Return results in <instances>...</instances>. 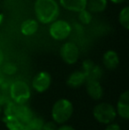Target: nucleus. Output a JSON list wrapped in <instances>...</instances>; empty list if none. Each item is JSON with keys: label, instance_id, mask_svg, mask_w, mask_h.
Instances as JSON below:
<instances>
[{"label": "nucleus", "instance_id": "nucleus-1", "mask_svg": "<svg viewBox=\"0 0 129 130\" xmlns=\"http://www.w3.org/2000/svg\"><path fill=\"white\" fill-rule=\"evenodd\" d=\"M34 14L37 21L42 24H50L59 16V5L55 0H35Z\"/></svg>", "mask_w": 129, "mask_h": 130}, {"label": "nucleus", "instance_id": "nucleus-2", "mask_svg": "<svg viewBox=\"0 0 129 130\" xmlns=\"http://www.w3.org/2000/svg\"><path fill=\"white\" fill-rule=\"evenodd\" d=\"M73 112V106L69 100L61 98L59 99L52 106L51 116L54 121L58 124L66 122Z\"/></svg>", "mask_w": 129, "mask_h": 130}, {"label": "nucleus", "instance_id": "nucleus-23", "mask_svg": "<svg viewBox=\"0 0 129 130\" xmlns=\"http://www.w3.org/2000/svg\"><path fill=\"white\" fill-rule=\"evenodd\" d=\"M57 130H75L72 127L68 125H64V126H61L60 127H58Z\"/></svg>", "mask_w": 129, "mask_h": 130}, {"label": "nucleus", "instance_id": "nucleus-9", "mask_svg": "<svg viewBox=\"0 0 129 130\" xmlns=\"http://www.w3.org/2000/svg\"><path fill=\"white\" fill-rule=\"evenodd\" d=\"M87 83V92L88 96L94 100H99L102 98L103 94V89L102 85L100 84L99 80H86Z\"/></svg>", "mask_w": 129, "mask_h": 130}, {"label": "nucleus", "instance_id": "nucleus-4", "mask_svg": "<svg viewBox=\"0 0 129 130\" xmlns=\"http://www.w3.org/2000/svg\"><path fill=\"white\" fill-rule=\"evenodd\" d=\"M93 115L94 118L100 123L109 124L115 120L117 116V111L110 104L101 103L94 107Z\"/></svg>", "mask_w": 129, "mask_h": 130}, {"label": "nucleus", "instance_id": "nucleus-12", "mask_svg": "<svg viewBox=\"0 0 129 130\" xmlns=\"http://www.w3.org/2000/svg\"><path fill=\"white\" fill-rule=\"evenodd\" d=\"M88 0H59V5L65 10L79 12L86 9Z\"/></svg>", "mask_w": 129, "mask_h": 130}, {"label": "nucleus", "instance_id": "nucleus-18", "mask_svg": "<svg viewBox=\"0 0 129 130\" xmlns=\"http://www.w3.org/2000/svg\"><path fill=\"white\" fill-rule=\"evenodd\" d=\"M119 21L121 26L124 27L125 29L129 28V7L128 6H125L119 12Z\"/></svg>", "mask_w": 129, "mask_h": 130}, {"label": "nucleus", "instance_id": "nucleus-19", "mask_svg": "<svg viewBox=\"0 0 129 130\" xmlns=\"http://www.w3.org/2000/svg\"><path fill=\"white\" fill-rule=\"evenodd\" d=\"M43 124H44V121L42 118L33 116L29 122L26 125V127L28 130H42Z\"/></svg>", "mask_w": 129, "mask_h": 130}, {"label": "nucleus", "instance_id": "nucleus-11", "mask_svg": "<svg viewBox=\"0 0 129 130\" xmlns=\"http://www.w3.org/2000/svg\"><path fill=\"white\" fill-rule=\"evenodd\" d=\"M14 116L17 118V120L23 126H26L29 122V120L33 118L34 114H33L31 110L25 104H17Z\"/></svg>", "mask_w": 129, "mask_h": 130}, {"label": "nucleus", "instance_id": "nucleus-17", "mask_svg": "<svg viewBox=\"0 0 129 130\" xmlns=\"http://www.w3.org/2000/svg\"><path fill=\"white\" fill-rule=\"evenodd\" d=\"M1 71L5 75H13L17 73L18 67L15 63L13 62H6V63H3L1 66Z\"/></svg>", "mask_w": 129, "mask_h": 130}, {"label": "nucleus", "instance_id": "nucleus-8", "mask_svg": "<svg viewBox=\"0 0 129 130\" xmlns=\"http://www.w3.org/2000/svg\"><path fill=\"white\" fill-rule=\"evenodd\" d=\"M82 72L86 76V80H100L103 76V69L90 59L83 61Z\"/></svg>", "mask_w": 129, "mask_h": 130}, {"label": "nucleus", "instance_id": "nucleus-7", "mask_svg": "<svg viewBox=\"0 0 129 130\" xmlns=\"http://www.w3.org/2000/svg\"><path fill=\"white\" fill-rule=\"evenodd\" d=\"M51 84V76L48 72L42 71L34 77L32 80V87L35 91L43 93L50 88Z\"/></svg>", "mask_w": 129, "mask_h": 130}, {"label": "nucleus", "instance_id": "nucleus-22", "mask_svg": "<svg viewBox=\"0 0 129 130\" xmlns=\"http://www.w3.org/2000/svg\"><path fill=\"white\" fill-rule=\"evenodd\" d=\"M105 130H121L120 127L116 123H109Z\"/></svg>", "mask_w": 129, "mask_h": 130}, {"label": "nucleus", "instance_id": "nucleus-26", "mask_svg": "<svg viewBox=\"0 0 129 130\" xmlns=\"http://www.w3.org/2000/svg\"><path fill=\"white\" fill-rule=\"evenodd\" d=\"M5 74L2 73V71H1V69H0V83H1L2 82H3V80L5 79Z\"/></svg>", "mask_w": 129, "mask_h": 130}, {"label": "nucleus", "instance_id": "nucleus-25", "mask_svg": "<svg viewBox=\"0 0 129 130\" xmlns=\"http://www.w3.org/2000/svg\"><path fill=\"white\" fill-rule=\"evenodd\" d=\"M112 3H113V4H116V5H119V4H122V3H124L126 0H110Z\"/></svg>", "mask_w": 129, "mask_h": 130}, {"label": "nucleus", "instance_id": "nucleus-15", "mask_svg": "<svg viewBox=\"0 0 129 130\" xmlns=\"http://www.w3.org/2000/svg\"><path fill=\"white\" fill-rule=\"evenodd\" d=\"M86 82V76L82 71H74L67 78L66 84L70 88H79Z\"/></svg>", "mask_w": 129, "mask_h": 130}, {"label": "nucleus", "instance_id": "nucleus-13", "mask_svg": "<svg viewBox=\"0 0 129 130\" xmlns=\"http://www.w3.org/2000/svg\"><path fill=\"white\" fill-rule=\"evenodd\" d=\"M103 63L105 68L108 70H114L118 67L119 64V58L115 51L109 50L103 54Z\"/></svg>", "mask_w": 129, "mask_h": 130}, {"label": "nucleus", "instance_id": "nucleus-14", "mask_svg": "<svg viewBox=\"0 0 129 130\" xmlns=\"http://www.w3.org/2000/svg\"><path fill=\"white\" fill-rule=\"evenodd\" d=\"M39 24L36 20L28 19L24 21L21 25V32L25 36H31L38 30Z\"/></svg>", "mask_w": 129, "mask_h": 130}, {"label": "nucleus", "instance_id": "nucleus-21", "mask_svg": "<svg viewBox=\"0 0 129 130\" xmlns=\"http://www.w3.org/2000/svg\"><path fill=\"white\" fill-rule=\"evenodd\" d=\"M57 123L56 122H51V121H48V122H44L43 126V128L42 130H57Z\"/></svg>", "mask_w": 129, "mask_h": 130}, {"label": "nucleus", "instance_id": "nucleus-20", "mask_svg": "<svg viewBox=\"0 0 129 130\" xmlns=\"http://www.w3.org/2000/svg\"><path fill=\"white\" fill-rule=\"evenodd\" d=\"M78 19H79L80 22H81V24L88 25V24H90V22L92 21L93 15H92L91 12L86 8V9H83V10L80 11L79 15H78Z\"/></svg>", "mask_w": 129, "mask_h": 130}, {"label": "nucleus", "instance_id": "nucleus-24", "mask_svg": "<svg viewBox=\"0 0 129 130\" xmlns=\"http://www.w3.org/2000/svg\"><path fill=\"white\" fill-rule=\"evenodd\" d=\"M4 59H5V55H4L3 51L0 49V66L4 63Z\"/></svg>", "mask_w": 129, "mask_h": 130}, {"label": "nucleus", "instance_id": "nucleus-6", "mask_svg": "<svg viewBox=\"0 0 129 130\" xmlns=\"http://www.w3.org/2000/svg\"><path fill=\"white\" fill-rule=\"evenodd\" d=\"M60 56L65 63L72 65L76 63L80 57L79 47L72 42L64 43L60 48Z\"/></svg>", "mask_w": 129, "mask_h": 130}, {"label": "nucleus", "instance_id": "nucleus-16", "mask_svg": "<svg viewBox=\"0 0 129 130\" xmlns=\"http://www.w3.org/2000/svg\"><path fill=\"white\" fill-rule=\"evenodd\" d=\"M108 0H88L86 8L91 13H100L105 11Z\"/></svg>", "mask_w": 129, "mask_h": 130}, {"label": "nucleus", "instance_id": "nucleus-10", "mask_svg": "<svg viewBox=\"0 0 129 130\" xmlns=\"http://www.w3.org/2000/svg\"><path fill=\"white\" fill-rule=\"evenodd\" d=\"M117 111L121 118L125 120L129 119V91L126 90L122 93L118 102Z\"/></svg>", "mask_w": 129, "mask_h": 130}, {"label": "nucleus", "instance_id": "nucleus-5", "mask_svg": "<svg viewBox=\"0 0 129 130\" xmlns=\"http://www.w3.org/2000/svg\"><path fill=\"white\" fill-rule=\"evenodd\" d=\"M72 32V27L64 20H56L50 23L49 34L50 37L57 41L65 40Z\"/></svg>", "mask_w": 129, "mask_h": 130}, {"label": "nucleus", "instance_id": "nucleus-3", "mask_svg": "<svg viewBox=\"0 0 129 130\" xmlns=\"http://www.w3.org/2000/svg\"><path fill=\"white\" fill-rule=\"evenodd\" d=\"M9 92L12 99L17 104H25L29 100L31 95L29 86L23 80L12 82Z\"/></svg>", "mask_w": 129, "mask_h": 130}]
</instances>
